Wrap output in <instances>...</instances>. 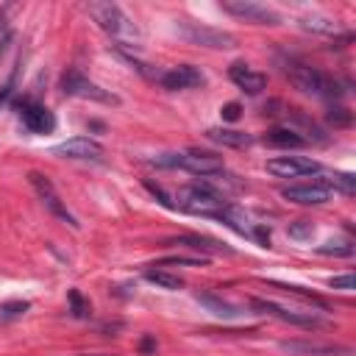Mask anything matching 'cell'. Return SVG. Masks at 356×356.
<instances>
[{
	"instance_id": "4316f807",
	"label": "cell",
	"mask_w": 356,
	"mask_h": 356,
	"mask_svg": "<svg viewBox=\"0 0 356 356\" xmlns=\"http://www.w3.org/2000/svg\"><path fill=\"white\" fill-rule=\"evenodd\" d=\"M317 250L325 253V256H350V253H353V242H350V239H334V242L320 245Z\"/></svg>"
},
{
	"instance_id": "4dcf8cb0",
	"label": "cell",
	"mask_w": 356,
	"mask_h": 356,
	"mask_svg": "<svg viewBox=\"0 0 356 356\" xmlns=\"http://www.w3.org/2000/svg\"><path fill=\"white\" fill-rule=\"evenodd\" d=\"M239 111H242V106H239V103H225V106L220 108L222 120H228V122H234V120L239 117Z\"/></svg>"
},
{
	"instance_id": "7a4b0ae2",
	"label": "cell",
	"mask_w": 356,
	"mask_h": 356,
	"mask_svg": "<svg viewBox=\"0 0 356 356\" xmlns=\"http://www.w3.org/2000/svg\"><path fill=\"white\" fill-rule=\"evenodd\" d=\"M222 206H225L222 195L206 178L181 186L172 197V209H181V211H189V214H203V217H214Z\"/></svg>"
},
{
	"instance_id": "ba28073f",
	"label": "cell",
	"mask_w": 356,
	"mask_h": 356,
	"mask_svg": "<svg viewBox=\"0 0 356 356\" xmlns=\"http://www.w3.org/2000/svg\"><path fill=\"white\" fill-rule=\"evenodd\" d=\"M28 181H31V186L36 189V195H39V200H42V206L53 214V217H58L61 222H67L70 228H78V220L72 217V211L61 203V197H58V192H56V186L50 184V178L47 175H42V172H31L28 175Z\"/></svg>"
},
{
	"instance_id": "83f0119b",
	"label": "cell",
	"mask_w": 356,
	"mask_h": 356,
	"mask_svg": "<svg viewBox=\"0 0 356 356\" xmlns=\"http://www.w3.org/2000/svg\"><path fill=\"white\" fill-rule=\"evenodd\" d=\"M328 122H331L334 128H345V125H350V111L342 108V106H337V108L328 111Z\"/></svg>"
},
{
	"instance_id": "6da1fadb",
	"label": "cell",
	"mask_w": 356,
	"mask_h": 356,
	"mask_svg": "<svg viewBox=\"0 0 356 356\" xmlns=\"http://www.w3.org/2000/svg\"><path fill=\"white\" fill-rule=\"evenodd\" d=\"M284 75L292 81L295 89H300L303 95H312V97H323V100H337L345 95L342 83L337 78H331L328 72L306 64V61H295L289 58L284 64Z\"/></svg>"
},
{
	"instance_id": "9c48e42d",
	"label": "cell",
	"mask_w": 356,
	"mask_h": 356,
	"mask_svg": "<svg viewBox=\"0 0 356 356\" xmlns=\"http://www.w3.org/2000/svg\"><path fill=\"white\" fill-rule=\"evenodd\" d=\"M220 8L236 19H245V22H253V25H278L281 22V14L273 11L270 6H261V3H253V0H222Z\"/></svg>"
},
{
	"instance_id": "30bf717a",
	"label": "cell",
	"mask_w": 356,
	"mask_h": 356,
	"mask_svg": "<svg viewBox=\"0 0 356 356\" xmlns=\"http://www.w3.org/2000/svg\"><path fill=\"white\" fill-rule=\"evenodd\" d=\"M331 186L325 181H300V184H289L281 186V197L298 206H320L331 197Z\"/></svg>"
},
{
	"instance_id": "ac0fdd59",
	"label": "cell",
	"mask_w": 356,
	"mask_h": 356,
	"mask_svg": "<svg viewBox=\"0 0 356 356\" xmlns=\"http://www.w3.org/2000/svg\"><path fill=\"white\" fill-rule=\"evenodd\" d=\"M264 142L267 145H273V147H306L309 145V139L306 136H300L295 128H273V131H267L264 134Z\"/></svg>"
},
{
	"instance_id": "5b68a950",
	"label": "cell",
	"mask_w": 356,
	"mask_h": 356,
	"mask_svg": "<svg viewBox=\"0 0 356 356\" xmlns=\"http://www.w3.org/2000/svg\"><path fill=\"white\" fill-rule=\"evenodd\" d=\"M61 92L64 95H70V97H81V100H95V103H106V106H117L120 103V97L117 95H111L108 89H103V86H97L95 81H89L83 72H78V70H67L64 75H61Z\"/></svg>"
},
{
	"instance_id": "52a82bcc",
	"label": "cell",
	"mask_w": 356,
	"mask_h": 356,
	"mask_svg": "<svg viewBox=\"0 0 356 356\" xmlns=\"http://www.w3.org/2000/svg\"><path fill=\"white\" fill-rule=\"evenodd\" d=\"M14 111H17L19 122H22L31 134H50V131L56 128L53 111H50L44 103L33 100V97H17V100H14Z\"/></svg>"
},
{
	"instance_id": "4fadbf2b",
	"label": "cell",
	"mask_w": 356,
	"mask_h": 356,
	"mask_svg": "<svg viewBox=\"0 0 356 356\" xmlns=\"http://www.w3.org/2000/svg\"><path fill=\"white\" fill-rule=\"evenodd\" d=\"M320 170L323 167L306 156H275L267 161V172H273L275 178H306V175H314Z\"/></svg>"
},
{
	"instance_id": "7402d4cb",
	"label": "cell",
	"mask_w": 356,
	"mask_h": 356,
	"mask_svg": "<svg viewBox=\"0 0 356 356\" xmlns=\"http://www.w3.org/2000/svg\"><path fill=\"white\" fill-rule=\"evenodd\" d=\"M270 286H275V289H284V292H289V295H295V298H300V300H306V303H314V306H320V309H328V303H325L320 295H314V292H306L303 286H292V284H281V281H270Z\"/></svg>"
},
{
	"instance_id": "f546056e",
	"label": "cell",
	"mask_w": 356,
	"mask_h": 356,
	"mask_svg": "<svg viewBox=\"0 0 356 356\" xmlns=\"http://www.w3.org/2000/svg\"><path fill=\"white\" fill-rule=\"evenodd\" d=\"M334 289H342V292H350L353 289V273H345V275H334L331 281H328Z\"/></svg>"
},
{
	"instance_id": "484cf974",
	"label": "cell",
	"mask_w": 356,
	"mask_h": 356,
	"mask_svg": "<svg viewBox=\"0 0 356 356\" xmlns=\"http://www.w3.org/2000/svg\"><path fill=\"white\" fill-rule=\"evenodd\" d=\"M67 303H70V314L72 317H78V320H86L89 317V303L81 298L78 289H70L67 292Z\"/></svg>"
},
{
	"instance_id": "44dd1931",
	"label": "cell",
	"mask_w": 356,
	"mask_h": 356,
	"mask_svg": "<svg viewBox=\"0 0 356 356\" xmlns=\"http://www.w3.org/2000/svg\"><path fill=\"white\" fill-rule=\"evenodd\" d=\"M303 31H312V33H325V36H334L342 31V25L337 19H328V17H300L298 19Z\"/></svg>"
},
{
	"instance_id": "8fae6325",
	"label": "cell",
	"mask_w": 356,
	"mask_h": 356,
	"mask_svg": "<svg viewBox=\"0 0 356 356\" xmlns=\"http://www.w3.org/2000/svg\"><path fill=\"white\" fill-rule=\"evenodd\" d=\"M250 306L256 312H261V314H270V317H275L281 323H292V325H300V328L323 325V320L317 314H312V312H292V309H284V306H278L273 300H264V298H250Z\"/></svg>"
},
{
	"instance_id": "3957f363",
	"label": "cell",
	"mask_w": 356,
	"mask_h": 356,
	"mask_svg": "<svg viewBox=\"0 0 356 356\" xmlns=\"http://www.w3.org/2000/svg\"><path fill=\"white\" fill-rule=\"evenodd\" d=\"M153 164L159 167H181L192 175H200V178H214L225 170L222 159L217 153H209V150H184V153H161L153 159Z\"/></svg>"
},
{
	"instance_id": "8992f818",
	"label": "cell",
	"mask_w": 356,
	"mask_h": 356,
	"mask_svg": "<svg viewBox=\"0 0 356 356\" xmlns=\"http://www.w3.org/2000/svg\"><path fill=\"white\" fill-rule=\"evenodd\" d=\"M178 33H181V39H186L189 44L209 47V50H228V47L236 44V39H234L228 31L209 28V25H200V22H192V19H181V22H178Z\"/></svg>"
},
{
	"instance_id": "f1b7e54d",
	"label": "cell",
	"mask_w": 356,
	"mask_h": 356,
	"mask_svg": "<svg viewBox=\"0 0 356 356\" xmlns=\"http://www.w3.org/2000/svg\"><path fill=\"white\" fill-rule=\"evenodd\" d=\"M14 92H17V70H11V75H8V81L0 86V108L14 97Z\"/></svg>"
},
{
	"instance_id": "d4e9b609",
	"label": "cell",
	"mask_w": 356,
	"mask_h": 356,
	"mask_svg": "<svg viewBox=\"0 0 356 356\" xmlns=\"http://www.w3.org/2000/svg\"><path fill=\"white\" fill-rule=\"evenodd\" d=\"M200 264H206L203 256H164L153 267H200Z\"/></svg>"
},
{
	"instance_id": "7c38bea8",
	"label": "cell",
	"mask_w": 356,
	"mask_h": 356,
	"mask_svg": "<svg viewBox=\"0 0 356 356\" xmlns=\"http://www.w3.org/2000/svg\"><path fill=\"white\" fill-rule=\"evenodd\" d=\"M103 153H106L103 145L97 139H89V136H72V139L53 147V156L72 159V161H100Z\"/></svg>"
},
{
	"instance_id": "2e32d148",
	"label": "cell",
	"mask_w": 356,
	"mask_h": 356,
	"mask_svg": "<svg viewBox=\"0 0 356 356\" xmlns=\"http://www.w3.org/2000/svg\"><path fill=\"white\" fill-rule=\"evenodd\" d=\"M228 78L245 92V95H259L264 86H267V75H261V72H256L250 64H245V61H234L231 67H228Z\"/></svg>"
},
{
	"instance_id": "836d02e7",
	"label": "cell",
	"mask_w": 356,
	"mask_h": 356,
	"mask_svg": "<svg viewBox=\"0 0 356 356\" xmlns=\"http://www.w3.org/2000/svg\"><path fill=\"white\" fill-rule=\"evenodd\" d=\"M153 348H156V345H153V339H145V342H142V350H145V353H150Z\"/></svg>"
},
{
	"instance_id": "603a6c76",
	"label": "cell",
	"mask_w": 356,
	"mask_h": 356,
	"mask_svg": "<svg viewBox=\"0 0 356 356\" xmlns=\"http://www.w3.org/2000/svg\"><path fill=\"white\" fill-rule=\"evenodd\" d=\"M325 184L331 186V192L337 189V192H342V195H353V189H356V178H353L350 172H331V175L325 178Z\"/></svg>"
},
{
	"instance_id": "cb8c5ba5",
	"label": "cell",
	"mask_w": 356,
	"mask_h": 356,
	"mask_svg": "<svg viewBox=\"0 0 356 356\" xmlns=\"http://www.w3.org/2000/svg\"><path fill=\"white\" fill-rule=\"evenodd\" d=\"M28 309H31V303H28V300H6V303H0V323L19 320Z\"/></svg>"
},
{
	"instance_id": "d6986e66",
	"label": "cell",
	"mask_w": 356,
	"mask_h": 356,
	"mask_svg": "<svg viewBox=\"0 0 356 356\" xmlns=\"http://www.w3.org/2000/svg\"><path fill=\"white\" fill-rule=\"evenodd\" d=\"M206 136H209L211 142H217V145H225V147H248V145L253 142L250 134L234 131V128H209Z\"/></svg>"
},
{
	"instance_id": "ffe728a7",
	"label": "cell",
	"mask_w": 356,
	"mask_h": 356,
	"mask_svg": "<svg viewBox=\"0 0 356 356\" xmlns=\"http://www.w3.org/2000/svg\"><path fill=\"white\" fill-rule=\"evenodd\" d=\"M145 281H150V284H156V286H161V289H181L184 286V278L181 275H175V273H170V270H164V267H147L145 270Z\"/></svg>"
},
{
	"instance_id": "9a60e30c",
	"label": "cell",
	"mask_w": 356,
	"mask_h": 356,
	"mask_svg": "<svg viewBox=\"0 0 356 356\" xmlns=\"http://www.w3.org/2000/svg\"><path fill=\"white\" fill-rule=\"evenodd\" d=\"M170 242H172V245H181V248H186V250H195V253L203 256V259H209V256H231V253H234L225 242L211 239V236H203V234H184V236H175V239H170Z\"/></svg>"
},
{
	"instance_id": "1f68e13d",
	"label": "cell",
	"mask_w": 356,
	"mask_h": 356,
	"mask_svg": "<svg viewBox=\"0 0 356 356\" xmlns=\"http://www.w3.org/2000/svg\"><path fill=\"white\" fill-rule=\"evenodd\" d=\"M300 222H303V220H300ZM289 236H295V239H306V236H312V222L289 225Z\"/></svg>"
},
{
	"instance_id": "d6a6232c",
	"label": "cell",
	"mask_w": 356,
	"mask_h": 356,
	"mask_svg": "<svg viewBox=\"0 0 356 356\" xmlns=\"http://www.w3.org/2000/svg\"><path fill=\"white\" fill-rule=\"evenodd\" d=\"M8 42H11V31H8V22L0 17V47L8 44Z\"/></svg>"
},
{
	"instance_id": "277c9868",
	"label": "cell",
	"mask_w": 356,
	"mask_h": 356,
	"mask_svg": "<svg viewBox=\"0 0 356 356\" xmlns=\"http://www.w3.org/2000/svg\"><path fill=\"white\" fill-rule=\"evenodd\" d=\"M83 11L97 22L100 31H106L114 39H134V33H136L131 17L114 3H86Z\"/></svg>"
},
{
	"instance_id": "5bb4252c",
	"label": "cell",
	"mask_w": 356,
	"mask_h": 356,
	"mask_svg": "<svg viewBox=\"0 0 356 356\" xmlns=\"http://www.w3.org/2000/svg\"><path fill=\"white\" fill-rule=\"evenodd\" d=\"M203 81H206L203 72H200L197 67H192V64H178V67H172V70L159 72V83H161L164 89H170V92L195 89V86H200Z\"/></svg>"
},
{
	"instance_id": "e0dca14e",
	"label": "cell",
	"mask_w": 356,
	"mask_h": 356,
	"mask_svg": "<svg viewBox=\"0 0 356 356\" xmlns=\"http://www.w3.org/2000/svg\"><path fill=\"white\" fill-rule=\"evenodd\" d=\"M195 300L203 303L214 317H222V320H236V317L245 314L239 306H234L231 300H225V298H220L214 292H195Z\"/></svg>"
}]
</instances>
